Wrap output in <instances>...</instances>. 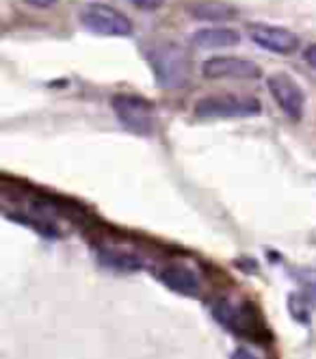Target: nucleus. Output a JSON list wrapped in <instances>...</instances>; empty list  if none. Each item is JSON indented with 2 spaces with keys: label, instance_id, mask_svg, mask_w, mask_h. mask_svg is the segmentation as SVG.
<instances>
[{
  "label": "nucleus",
  "instance_id": "f257e3e1",
  "mask_svg": "<svg viewBox=\"0 0 316 359\" xmlns=\"http://www.w3.org/2000/svg\"><path fill=\"white\" fill-rule=\"evenodd\" d=\"M210 314H213V318L221 327L236 333L239 338L260 342V344L273 340L271 331L256 303H249V301L234 303L230 299H215L210 303Z\"/></svg>",
  "mask_w": 316,
  "mask_h": 359
},
{
  "label": "nucleus",
  "instance_id": "f03ea898",
  "mask_svg": "<svg viewBox=\"0 0 316 359\" xmlns=\"http://www.w3.org/2000/svg\"><path fill=\"white\" fill-rule=\"evenodd\" d=\"M147 63L163 89H184L191 81V55L178 41H163L147 53Z\"/></svg>",
  "mask_w": 316,
  "mask_h": 359
},
{
  "label": "nucleus",
  "instance_id": "7ed1b4c3",
  "mask_svg": "<svg viewBox=\"0 0 316 359\" xmlns=\"http://www.w3.org/2000/svg\"><path fill=\"white\" fill-rule=\"evenodd\" d=\"M262 113L260 100L254 95H236V93H219L202 97L193 115L197 119H247Z\"/></svg>",
  "mask_w": 316,
  "mask_h": 359
},
{
  "label": "nucleus",
  "instance_id": "20e7f679",
  "mask_svg": "<svg viewBox=\"0 0 316 359\" xmlns=\"http://www.w3.org/2000/svg\"><path fill=\"white\" fill-rule=\"evenodd\" d=\"M111 107L126 130L139 137H150L154 133L156 115H154V107L145 97L133 93H117L111 97Z\"/></svg>",
  "mask_w": 316,
  "mask_h": 359
},
{
  "label": "nucleus",
  "instance_id": "39448f33",
  "mask_svg": "<svg viewBox=\"0 0 316 359\" xmlns=\"http://www.w3.org/2000/svg\"><path fill=\"white\" fill-rule=\"evenodd\" d=\"M83 27L89 29L96 35L104 37H130L133 35V22L126 13L111 5L91 3L81 11Z\"/></svg>",
  "mask_w": 316,
  "mask_h": 359
},
{
  "label": "nucleus",
  "instance_id": "423d86ee",
  "mask_svg": "<svg viewBox=\"0 0 316 359\" xmlns=\"http://www.w3.org/2000/svg\"><path fill=\"white\" fill-rule=\"evenodd\" d=\"M267 87L282 113L291 121H301L305 111V93L293 76L286 72H275L267 79Z\"/></svg>",
  "mask_w": 316,
  "mask_h": 359
},
{
  "label": "nucleus",
  "instance_id": "0eeeda50",
  "mask_svg": "<svg viewBox=\"0 0 316 359\" xmlns=\"http://www.w3.org/2000/svg\"><path fill=\"white\" fill-rule=\"evenodd\" d=\"M247 33L251 41L260 48L269 50L273 55H293L299 50V37L286 27H277V24L267 22H251L247 24Z\"/></svg>",
  "mask_w": 316,
  "mask_h": 359
},
{
  "label": "nucleus",
  "instance_id": "6e6552de",
  "mask_svg": "<svg viewBox=\"0 0 316 359\" xmlns=\"http://www.w3.org/2000/svg\"><path fill=\"white\" fill-rule=\"evenodd\" d=\"M204 79L221 81V79H236V81H260L262 69L251 59L243 57H210L202 65Z\"/></svg>",
  "mask_w": 316,
  "mask_h": 359
},
{
  "label": "nucleus",
  "instance_id": "1a4fd4ad",
  "mask_svg": "<svg viewBox=\"0 0 316 359\" xmlns=\"http://www.w3.org/2000/svg\"><path fill=\"white\" fill-rule=\"evenodd\" d=\"M158 279H161L171 292H178L182 297H197L202 290V281H199L197 273L184 264L165 266L161 273H158Z\"/></svg>",
  "mask_w": 316,
  "mask_h": 359
},
{
  "label": "nucleus",
  "instance_id": "9d476101",
  "mask_svg": "<svg viewBox=\"0 0 316 359\" xmlns=\"http://www.w3.org/2000/svg\"><path fill=\"white\" fill-rule=\"evenodd\" d=\"M96 258L98 262L115 273H135L143 269V260L139 258L137 253L126 251L119 247H111V245H102L96 249Z\"/></svg>",
  "mask_w": 316,
  "mask_h": 359
},
{
  "label": "nucleus",
  "instance_id": "9b49d317",
  "mask_svg": "<svg viewBox=\"0 0 316 359\" xmlns=\"http://www.w3.org/2000/svg\"><path fill=\"white\" fill-rule=\"evenodd\" d=\"M187 13L199 22H225L239 15V9L223 0H193L187 5Z\"/></svg>",
  "mask_w": 316,
  "mask_h": 359
},
{
  "label": "nucleus",
  "instance_id": "f8f14e48",
  "mask_svg": "<svg viewBox=\"0 0 316 359\" xmlns=\"http://www.w3.org/2000/svg\"><path fill=\"white\" fill-rule=\"evenodd\" d=\"M191 41L197 48H232L241 43V33L225 27H208L195 31Z\"/></svg>",
  "mask_w": 316,
  "mask_h": 359
},
{
  "label": "nucleus",
  "instance_id": "ddd939ff",
  "mask_svg": "<svg viewBox=\"0 0 316 359\" xmlns=\"http://www.w3.org/2000/svg\"><path fill=\"white\" fill-rule=\"evenodd\" d=\"M297 281L312 299H316V271H301L297 275Z\"/></svg>",
  "mask_w": 316,
  "mask_h": 359
},
{
  "label": "nucleus",
  "instance_id": "4468645a",
  "mask_svg": "<svg viewBox=\"0 0 316 359\" xmlns=\"http://www.w3.org/2000/svg\"><path fill=\"white\" fill-rule=\"evenodd\" d=\"M130 3L141 11H158L167 3V0H130Z\"/></svg>",
  "mask_w": 316,
  "mask_h": 359
},
{
  "label": "nucleus",
  "instance_id": "2eb2a0df",
  "mask_svg": "<svg viewBox=\"0 0 316 359\" xmlns=\"http://www.w3.org/2000/svg\"><path fill=\"white\" fill-rule=\"evenodd\" d=\"M303 61H305L310 67L316 69V43H310V46L303 50Z\"/></svg>",
  "mask_w": 316,
  "mask_h": 359
},
{
  "label": "nucleus",
  "instance_id": "dca6fc26",
  "mask_svg": "<svg viewBox=\"0 0 316 359\" xmlns=\"http://www.w3.org/2000/svg\"><path fill=\"white\" fill-rule=\"evenodd\" d=\"M24 3L35 9H50V7H55L59 0H24Z\"/></svg>",
  "mask_w": 316,
  "mask_h": 359
},
{
  "label": "nucleus",
  "instance_id": "f3484780",
  "mask_svg": "<svg viewBox=\"0 0 316 359\" xmlns=\"http://www.w3.org/2000/svg\"><path fill=\"white\" fill-rule=\"evenodd\" d=\"M234 357H254V353H249L247 348H239L234 353Z\"/></svg>",
  "mask_w": 316,
  "mask_h": 359
}]
</instances>
